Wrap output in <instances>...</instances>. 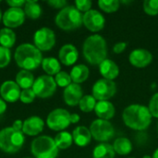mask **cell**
<instances>
[{
	"label": "cell",
	"instance_id": "8",
	"mask_svg": "<svg viewBox=\"0 0 158 158\" xmlns=\"http://www.w3.org/2000/svg\"><path fill=\"white\" fill-rule=\"evenodd\" d=\"M70 124V114L64 108L52 110L46 118L47 127L55 131H63Z\"/></svg>",
	"mask_w": 158,
	"mask_h": 158
},
{
	"label": "cell",
	"instance_id": "34",
	"mask_svg": "<svg viewBox=\"0 0 158 158\" xmlns=\"http://www.w3.org/2000/svg\"><path fill=\"white\" fill-rule=\"evenodd\" d=\"M11 61V51L0 45V69H4Z\"/></svg>",
	"mask_w": 158,
	"mask_h": 158
},
{
	"label": "cell",
	"instance_id": "2",
	"mask_svg": "<svg viewBox=\"0 0 158 158\" xmlns=\"http://www.w3.org/2000/svg\"><path fill=\"white\" fill-rule=\"evenodd\" d=\"M122 118L125 125L134 131H144L152 122L148 107L138 104L127 106L122 113Z\"/></svg>",
	"mask_w": 158,
	"mask_h": 158
},
{
	"label": "cell",
	"instance_id": "31",
	"mask_svg": "<svg viewBox=\"0 0 158 158\" xmlns=\"http://www.w3.org/2000/svg\"><path fill=\"white\" fill-rule=\"evenodd\" d=\"M97 4L99 7L106 13L116 12L120 6V2L118 0H99Z\"/></svg>",
	"mask_w": 158,
	"mask_h": 158
},
{
	"label": "cell",
	"instance_id": "36",
	"mask_svg": "<svg viewBox=\"0 0 158 158\" xmlns=\"http://www.w3.org/2000/svg\"><path fill=\"white\" fill-rule=\"evenodd\" d=\"M148 109L152 117L158 118V93L155 94L149 101Z\"/></svg>",
	"mask_w": 158,
	"mask_h": 158
},
{
	"label": "cell",
	"instance_id": "19",
	"mask_svg": "<svg viewBox=\"0 0 158 158\" xmlns=\"http://www.w3.org/2000/svg\"><path fill=\"white\" fill-rule=\"evenodd\" d=\"M96 116L100 119L109 120L115 116V106L109 101H98L94 108Z\"/></svg>",
	"mask_w": 158,
	"mask_h": 158
},
{
	"label": "cell",
	"instance_id": "11",
	"mask_svg": "<svg viewBox=\"0 0 158 158\" xmlns=\"http://www.w3.org/2000/svg\"><path fill=\"white\" fill-rule=\"evenodd\" d=\"M117 93V84L115 81L100 79L93 86V96L98 101H108Z\"/></svg>",
	"mask_w": 158,
	"mask_h": 158
},
{
	"label": "cell",
	"instance_id": "4",
	"mask_svg": "<svg viewBox=\"0 0 158 158\" xmlns=\"http://www.w3.org/2000/svg\"><path fill=\"white\" fill-rule=\"evenodd\" d=\"M82 17L75 6H67L61 9L56 16V25L63 31H73L80 28L82 23Z\"/></svg>",
	"mask_w": 158,
	"mask_h": 158
},
{
	"label": "cell",
	"instance_id": "44",
	"mask_svg": "<svg viewBox=\"0 0 158 158\" xmlns=\"http://www.w3.org/2000/svg\"><path fill=\"white\" fill-rule=\"evenodd\" d=\"M152 158H158V148L154 152V154H153V156Z\"/></svg>",
	"mask_w": 158,
	"mask_h": 158
},
{
	"label": "cell",
	"instance_id": "38",
	"mask_svg": "<svg viewBox=\"0 0 158 158\" xmlns=\"http://www.w3.org/2000/svg\"><path fill=\"white\" fill-rule=\"evenodd\" d=\"M47 4L50 6H52L53 8H56V9L61 10L67 6L68 2L66 0H50V1H47Z\"/></svg>",
	"mask_w": 158,
	"mask_h": 158
},
{
	"label": "cell",
	"instance_id": "21",
	"mask_svg": "<svg viewBox=\"0 0 158 158\" xmlns=\"http://www.w3.org/2000/svg\"><path fill=\"white\" fill-rule=\"evenodd\" d=\"M72 138L75 144H77L80 147H84L91 143L92 134L88 128L84 126H79L73 130Z\"/></svg>",
	"mask_w": 158,
	"mask_h": 158
},
{
	"label": "cell",
	"instance_id": "20",
	"mask_svg": "<svg viewBox=\"0 0 158 158\" xmlns=\"http://www.w3.org/2000/svg\"><path fill=\"white\" fill-rule=\"evenodd\" d=\"M99 71L103 76V79L113 81L118 76L119 68L114 61L106 58L99 65Z\"/></svg>",
	"mask_w": 158,
	"mask_h": 158
},
{
	"label": "cell",
	"instance_id": "16",
	"mask_svg": "<svg viewBox=\"0 0 158 158\" xmlns=\"http://www.w3.org/2000/svg\"><path fill=\"white\" fill-rule=\"evenodd\" d=\"M129 60L132 66L143 69L151 64L153 61V55L146 49L138 48L131 51L129 56Z\"/></svg>",
	"mask_w": 158,
	"mask_h": 158
},
{
	"label": "cell",
	"instance_id": "39",
	"mask_svg": "<svg viewBox=\"0 0 158 158\" xmlns=\"http://www.w3.org/2000/svg\"><path fill=\"white\" fill-rule=\"evenodd\" d=\"M126 47H127V43H125V42H118V43H117L114 45L113 51H114L115 54H121V53H123L125 51Z\"/></svg>",
	"mask_w": 158,
	"mask_h": 158
},
{
	"label": "cell",
	"instance_id": "45",
	"mask_svg": "<svg viewBox=\"0 0 158 158\" xmlns=\"http://www.w3.org/2000/svg\"><path fill=\"white\" fill-rule=\"evenodd\" d=\"M2 17H3V14H2V12H1V9H0V21L2 20Z\"/></svg>",
	"mask_w": 158,
	"mask_h": 158
},
{
	"label": "cell",
	"instance_id": "18",
	"mask_svg": "<svg viewBox=\"0 0 158 158\" xmlns=\"http://www.w3.org/2000/svg\"><path fill=\"white\" fill-rule=\"evenodd\" d=\"M78 57H79V52L77 48L71 44H64L58 52L59 62H61L65 66L74 65L78 60Z\"/></svg>",
	"mask_w": 158,
	"mask_h": 158
},
{
	"label": "cell",
	"instance_id": "3",
	"mask_svg": "<svg viewBox=\"0 0 158 158\" xmlns=\"http://www.w3.org/2000/svg\"><path fill=\"white\" fill-rule=\"evenodd\" d=\"M82 53L88 63L91 65H100L107 56L106 40L99 34L87 37L82 45Z\"/></svg>",
	"mask_w": 158,
	"mask_h": 158
},
{
	"label": "cell",
	"instance_id": "13",
	"mask_svg": "<svg viewBox=\"0 0 158 158\" xmlns=\"http://www.w3.org/2000/svg\"><path fill=\"white\" fill-rule=\"evenodd\" d=\"M83 25L93 32H97L104 29L106 24V19L98 10L91 9L84 13L82 17Z\"/></svg>",
	"mask_w": 158,
	"mask_h": 158
},
{
	"label": "cell",
	"instance_id": "7",
	"mask_svg": "<svg viewBox=\"0 0 158 158\" xmlns=\"http://www.w3.org/2000/svg\"><path fill=\"white\" fill-rule=\"evenodd\" d=\"M90 131L92 137L101 143H106L110 141L115 135V129L113 125L108 120L104 119H95L92 122L90 126Z\"/></svg>",
	"mask_w": 158,
	"mask_h": 158
},
{
	"label": "cell",
	"instance_id": "26",
	"mask_svg": "<svg viewBox=\"0 0 158 158\" xmlns=\"http://www.w3.org/2000/svg\"><path fill=\"white\" fill-rule=\"evenodd\" d=\"M16 43V33L12 29L3 28L0 30V45L10 49Z\"/></svg>",
	"mask_w": 158,
	"mask_h": 158
},
{
	"label": "cell",
	"instance_id": "12",
	"mask_svg": "<svg viewBox=\"0 0 158 158\" xmlns=\"http://www.w3.org/2000/svg\"><path fill=\"white\" fill-rule=\"evenodd\" d=\"M26 15L22 8L18 7H9L6 9L2 17L3 24L6 28L14 29L21 26L25 21Z\"/></svg>",
	"mask_w": 158,
	"mask_h": 158
},
{
	"label": "cell",
	"instance_id": "1",
	"mask_svg": "<svg viewBox=\"0 0 158 158\" xmlns=\"http://www.w3.org/2000/svg\"><path fill=\"white\" fill-rule=\"evenodd\" d=\"M14 58L19 68L28 71L38 69L44 59L42 52L34 44L29 43L21 44L16 48Z\"/></svg>",
	"mask_w": 158,
	"mask_h": 158
},
{
	"label": "cell",
	"instance_id": "24",
	"mask_svg": "<svg viewBox=\"0 0 158 158\" xmlns=\"http://www.w3.org/2000/svg\"><path fill=\"white\" fill-rule=\"evenodd\" d=\"M34 76L31 71L20 69L16 75V83L19 86L20 89H30L32 88L34 83Z\"/></svg>",
	"mask_w": 158,
	"mask_h": 158
},
{
	"label": "cell",
	"instance_id": "22",
	"mask_svg": "<svg viewBox=\"0 0 158 158\" xmlns=\"http://www.w3.org/2000/svg\"><path fill=\"white\" fill-rule=\"evenodd\" d=\"M89 74L90 71L88 67H86L83 64H79L74 66L69 73L71 81H73V83H77V84L84 82L88 79Z\"/></svg>",
	"mask_w": 158,
	"mask_h": 158
},
{
	"label": "cell",
	"instance_id": "48",
	"mask_svg": "<svg viewBox=\"0 0 158 158\" xmlns=\"http://www.w3.org/2000/svg\"><path fill=\"white\" fill-rule=\"evenodd\" d=\"M157 131H158V123H157Z\"/></svg>",
	"mask_w": 158,
	"mask_h": 158
},
{
	"label": "cell",
	"instance_id": "29",
	"mask_svg": "<svg viewBox=\"0 0 158 158\" xmlns=\"http://www.w3.org/2000/svg\"><path fill=\"white\" fill-rule=\"evenodd\" d=\"M55 143L59 150H66L72 145V134L68 131H60L55 137Z\"/></svg>",
	"mask_w": 158,
	"mask_h": 158
},
{
	"label": "cell",
	"instance_id": "42",
	"mask_svg": "<svg viewBox=\"0 0 158 158\" xmlns=\"http://www.w3.org/2000/svg\"><path fill=\"white\" fill-rule=\"evenodd\" d=\"M7 106H6V102H5L1 97H0V115H3L6 111Z\"/></svg>",
	"mask_w": 158,
	"mask_h": 158
},
{
	"label": "cell",
	"instance_id": "43",
	"mask_svg": "<svg viewBox=\"0 0 158 158\" xmlns=\"http://www.w3.org/2000/svg\"><path fill=\"white\" fill-rule=\"evenodd\" d=\"M80 121V116L76 113L70 114V123L76 124Z\"/></svg>",
	"mask_w": 158,
	"mask_h": 158
},
{
	"label": "cell",
	"instance_id": "47",
	"mask_svg": "<svg viewBox=\"0 0 158 158\" xmlns=\"http://www.w3.org/2000/svg\"><path fill=\"white\" fill-rule=\"evenodd\" d=\"M24 158H32V157H24Z\"/></svg>",
	"mask_w": 158,
	"mask_h": 158
},
{
	"label": "cell",
	"instance_id": "6",
	"mask_svg": "<svg viewBox=\"0 0 158 158\" xmlns=\"http://www.w3.org/2000/svg\"><path fill=\"white\" fill-rule=\"evenodd\" d=\"M31 152L34 158H56L59 149L53 138L43 135L36 137L31 142Z\"/></svg>",
	"mask_w": 158,
	"mask_h": 158
},
{
	"label": "cell",
	"instance_id": "14",
	"mask_svg": "<svg viewBox=\"0 0 158 158\" xmlns=\"http://www.w3.org/2000/svg\"><path fill=\"white\" fill-rule=\"evenodd\" d=\"M21 89L14 81H6L0 86V96L6 103H15L19 100Z\"/></svg>",
	"mask_w": 158,
	"mask_h": 158
},
{
	"label": "cell",
	"instance_id": "28",
	"mask_svg": "<svg viewBox=\"0 0 158 158\" xmlns=\"http://www.w3.org/2000/svg\"><path fill=\"white\" fill-rule=\"evenodd\" d=\"M23 10L26 17L31 19H37L42 15V7L37 1H32V0L26 1Z\"/></svg>",
	"mask_w": 158,
	"mask_h": 158
},
{
	"label": "cell",
	"instance_id": "33",
	"mask_svg": "<svg viewBox=\"0 0 158 158\" xmlns=\"http://www.w3.org/2000/svg\"><path fill=\"white\" fill-rule=\"evenodd\" d=\"M143 10L150 16L158 14V0H145L143 2Z\"/></svg>",
	"mask_w": 158,
	"mask_h": 158
},
{
	"label": "cell",
	"instance_id": "30",
	"mask_svg": "<svg viewBox=\"0 0 158 158\" xmlns=\"http://www.w3.org/2000/svg\"><path fill=\"white\" fill-rule=\"evenodd\" d=\"M96 103H97L96 99L93 95L86 94V95H83L82 98L81 99L79 103V106L82 112L89 113V112H92L95 108Z\"/></svg>",
	"mask_w": 158,
	"mask_h": 158
},
{
	"label": "cell",
	"instance_id": "25",
	"mask_svg": "<svg viewBox=\"0 0 158 158\" xmlns=\"http://www.w3.org/2000/svg\"><path fill=\"white\" fill-rule=\"evenodd\" d=\"M115 151L113 145L107 143H101L96 145L93 151L94 158H115Z\"/></svg>",
	"mask_w": 158,
	"mask_h": 158
},
{
	"label": "cell",
	"instance_id": "9",
	"mask_svg": "<svg viewBox=\"0 0 158 158\" xmlns=\"http://www.w3.org/2000/svg\"><path fill=\"white\" fill-rule=\"evenodd\" d=\"M56 86L55 78L48 75H42L34 81L31 89L33 90L36 97L46 99L53 96L56 91Z\"/></svg>",
	"mask_w": 158,
	"mask_h": 158
},
{
	"label": "cell",
	"instance_id": "41",
	"mask_svg": "<svg viewBox=\"0 0 158 158\" xmlns=\"http://www.w3.org/2000/svg\"><path fill=\"white\" fill-rule=\"evenodd\" d=\"M22 127H23V121L20 120V119L15 120L13 122V124H12V128L15 131H22Z\"/></svg>",
	"mask_w": 158,
	"mask_h": 158
},
{
	"label": "cell",
	"instance_id": "50",
	"mask_svg": "<svg viewBox=\"0 0 158 158\" xmlns=\"http://www.w3.org/2000/svg\"><path fill=\"white\" fill-rule=\"evenodd\" d=\"M0 2H1V1H0Z\"/></svg>",
	"mask_w": 158,
	"mask_h": 158
},
{
	"label": "cell",
	"instance_id": "49",
	"mask_svg": "<svg viewBox=\"0 0 158 158\" xmlns=\"http://www.w3.org/2000/svg\"><path fill=\"white\" fill-rule=\"evenodd\" d=\"M131 158H133V157H131Z\"/></svg>",
	"mask_w": 158,
	"mask_h": 158
},
{
	"label": "cell",
	"instance_id": "32",
	"mask_svg": "<svg viewBox=\"0 0 158 158\" xmlns=\"http://www.w3.org/2000/svg\"><path fill=\"white\" fill-rule=\"evenodd\" d=\"M55 81H56L57 86L63 87V88H66L69 84L72 83L70 75L66 71H60L59 73H57L55 76Z\"/></svg>",
	"mask_w": 158,
	"mask_h": 158
},
{
	"label": "cell",
	"instance_id": "5",
	"mask_svg": "<svg viewBox=\"0 0 158 158\" xmlns=\"http://www.w3.org/2000/svg\"><path fill=\"white\" fill-rule=\"evenodd\" d=\"M25 143V135L22 131H15L12 127H6L0 131V150L6 154L19 152Z\"/></svg>",
	"mask_w": 158,
	"mask_h": 158
},
{
	"label": "cell",
	"instance_id": "37",
	"mask_svg": "<svg viewBox=\"0 0 158 158\" xmlns=\"http://www.w3.org/2000/svg\"><path fill=\"white\" fill-rule=\"evenodd\" d=\"M92 1L91 0H76L75 1V6L76 8L81 12H88L92 9Z\"/></svg>",
	"mask_w": 158,
	"mask_h": 158
},
{
	"label": "cell",
	"instance_id": "15",
	"mask_svg": "<svg viewBox=\"0 0 158 158\" xmlns=\"http://www.w3.org/2000/svg\"><path fill=\"white\" fill-rule=\"evenodd\" d=\"M44 128V121L42 118L38 116H31L27 118L23 121L22 132L27 136H37L39 135Z\"/></svg>",
	"mask_w": 158,
	"mask_h": 158
},
{
	"label": "cell",
	"instance_id": "46",
	"mask_svg": "<svg viewBox=\"0 0 158 158\" xmlns=\"http://www.w3.org/2000/svg\"><path fill=\"white\" fill-rule=\"evenodd\" d=\"M143 158H152V156H144Z\"/></svg>",
	"mask_w": 158,
	"mask_h": 158
},
{
	"label": "cell",
	"instance_id": "27",
	"mask_svg": "<svg viewBox=\"0 0 158 158\" xmlns=\"http://www.w3.org/2000/svg\"><path fill=\"white\" fill-rule=\"evenodd\" d=\"M113 148H114L115 153H117L120 156H126L131 152L132 143L128 138L121 137V138H118L114 142Z\"/></svg>",
	"mask_w": 158,
	"mask_h": 158
},
{
	"label": "cell",
	"instance_id": "23",
	"mask_svg": "<svg viewBox=\"0 0 158 158\" xmlns=\"http://www.w3.org/2000/svg\"><path fill=\"white\" fill-rule=\"evenodd\" d=\"M42 69L48 76L56 75L61 71V66L58 59L53 56L44 57L42 61Z\"/></svg>",
	"mask_w": 158,
	"mask_h": 158
},
{
	"label": "cell",
	"instance_id": "10",
	"mask_svg": "<svg viewBox=\"0 0 158 158\" xmlns=\"http://www.w3.org/2000/svg\"><path fill=\"white\" fill-rule=\"evenodd\" d=\"M33 44L41 52L51 50L56 44V33L48 27L37 30L33 34Z\"/></svg>",
	"mask_w": 158,
	"mask_h": 158
},
{
	"label": "cell",
	"instance_id": "40",
	"mask_svg": "<svg viewBox=\"0 0 158 158\" xmlns=\"http://www.w3.org/2000/svg\"><path fill=\"white\" fill-rule=\"evenodd\" d=\"M26 1L25 0H7L6 4L10 6V7H18V8H21V6H24Z\"/></svg>",
	"mask_w": 158,
	"mask_h": 158
},
{
	"label": "cell",
	"instance_id": "35",
	"mask_svg": "<svg viewBox=\"0 0 158 158\" xmlns=\"http://www.w3.org/2000/svg\"><path fill=\"white\" fill-rule=\"evenodd\" d=\"M35 97H36V95H35V94H34V92H33V90L31 88L24 89V90H21L19 100L23 104L29 105V104H31L34 101Z\"/></svg>",
	"mask_w": 158,
	"mask_h": 158
},
{
	"label": "cell",
	"instance_id": "17",
	"mask_svg": "<svg viewBox=\"0 0 158 158\" xmlns=\"http://www.w3.org/2000/svg\"><path fill=\"white\" fill-rule=\"evenodd\" d=\"M83 93L81 85L73 82L66 87L63 92L64 102L69 106H76L77 105H79Z\"/></svg>",
	"mask_w": 158,
	"mask_h": 158
}]
</instances>
